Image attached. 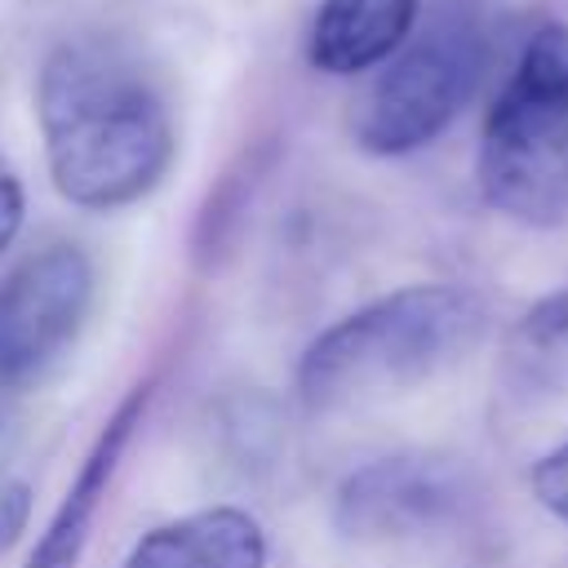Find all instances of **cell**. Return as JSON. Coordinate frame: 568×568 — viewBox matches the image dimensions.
<instances>
[{
	"label": "cell",
	"instance_id": "6da1fadb",
	"mask_svg": "<svg viewBox=\"0 0 568 568\" xmlns=\"http://www.w3.org/2000/svg\"><path fill=\"white\" fill-rule=\"evenodd\" d=\"M53 186L80 209H120L173 164V115L151 71L111 40L58 44L36 84Z\"/></svg>",
	"mask_w": 568,
	"mask_h": 568
},
{
	"label": "cell",
	"instance_id": "7a4b0ae2",
	"mask_svg": "<svg viewBox=\"0 0 568 568\" xmlns=\"http://www.w3.org/2000/svg\"><path fill=\"white\" fill-rule=\"evenodd\" d=\"M488 311L470 288L413 284L324 328L302 364L297 390L315 413L417 386L457 364L484 337Z\"/></svg>",
	"mask_w": 568,
	"mask_h": 568
},
{
	"label": "cell",
	"instance_id": "3957f363",
	"mask_svg": "<svg viewBox=\"0 0 568 568\" xmlns=\"http://www.w3.org/2000/svg\"><path fill=\"white\" fill-rule=\"evenodd\" d=\"M479 191L515 222L568 226V27H537L497 93L479 138Z\"/></svg>",
	"mask_w": 568,
	"mask_h": 568
},
{
	"label": "cell",
	"instance_id": "277c9868",
	"mask_svg": "<svg viewBox=\"0 0 568 568\" xmlns=\"http://www.w3.org/2000/svg\"><path fill=\"white\" fill-rule=\"evenodd\" d=\"M484 71V31L470 9L444 4L373 75L351 111V133L373 155H408L435 142L466 106Z\"/></svg>",
	"mask_w": 568,
	"mask_h": 568
},
{
	"label": "cell",
	"instance_id": "5b68a950",
	"mask_svg": "<svg viewBox=\"0 0 568 568\" xmlns=\"http://www.w3.org/2000/svg\"><path fill=\"white\" fill-rule=\"evenodd\" d=\"M93 306V262L75 244H49L0 280V390L40 386L80 337Z\"/></svg>",
	"mask_w": 568,
	"mask_h": 568
},
{
	"label": "cell",
	"instance_id": "8992f818",
	"mask_svg": "<svg viewBox=\"0 0 568 568\" xmlns=\"http://www.w3.org/2000/svg\"><path fill=\"white\" fill-rule=\"evenodd\" d=\"M457 506V479L439 462L386 457L364 466L342 488V524L359 537H395L444 519Z\"/></svg>",
	"mask_w": 568,
	"mask_h": 568
},
{
	"label": "cell",
	"instance_id": "52a82bcc",
	"mask_svg": "<svg viewBox=\"0 0 568 568\" xmlns=\"http://www.w3.org/2000/svg\"><path fill=\"white\" fill-rule=\"evenodd\" d=\"M422 0H320L311 22V67L359 75L382 67L417 27Z\"/></svg>",
	"mask_w": 568,
	"mask_h": 568
},
{
	"label": "cell",
	"instance_id": "ba28073f",
	"mask_svg": "<svg viewBox=\"0 0 568 568\" xmlns=\"http://www.w3.org/2000/svg\"><path fill=\"white\" fill-rule=\"evenodd\" d=\"M266 537L248 510L213 506L151 528L124 568H262Z\"/></svg>",
	"mask_w": 568,
	"mask_h": 568
},
{
	"label": "cell",
	"instance_id": "9c48e42d",
	"mask_svg": "<svg viewBox=\"0 0 568 568\" xmlns=\"http://www.w3.org/2000/svg\"><path fill=\"white\" fill-rule=\"evenodd\" d=\"M138 408H142V395H133V399L111 417V426L102 430L98 448L89 453L80 479L71 484L67 501L58 506V515H53L49 532L40 537V546H36V555H31L27 568H75L80 546H84V537H89L93 506H98V497H102V488H106V479H111V470H115V457H120V448H124V439H129V430H133Z\"/></svg>",
	"mask_w": 568,
	"mask_h": 568
},
{
	"label": "cell",
	"instance_id": "30bf717a",
	"mask_svg": "<svg viewBox=\"0 0 568 568\" xmlns=\"http://www.w3.org/2000/svg\"><path fill=\"white\" fill-rule=\"evenodd\" d=\"M515 355L524 368L550 382H568V293L537 302L515 328Z\"/></svg>",
	"mask_w": 568,
	"mask_h": 568
},
{
	"label": "cell",
	"instance_id": "8fae6325",
	"mask_svg": "<svg viewBox=\"0 0 568 568\" xmlns=\"http://www.w3.org/2000/svg\"><path fill=\"white\" fill-rule=\"evenodd\" d=\"M532 493L555 519L568 524V444H559L532 466Z\"/></svg>",
	"mask_w": 568,
	"mask_h": 568
},
{
	"label": "cell",
	"instance_id": "7c38bea8",
	"mask_svg": "<svg viewBox=\"0 0 568 568\" xmlns=\"http://www.w3.org/2000/svg\"><path fill=\"white\" fill-rule=\"evenodd\" d=\"M31 519V488L22 479H0V555L22 537Z\"/></svg>",
	"mask_w": 568,
	"mask_h": 568
},
{
	"label": "cell",
	"instance_id": "4fadbf2b",
	"mask_svg": "<svg viewBox=\"0 0 568 568\" xmlns=\"http://www.w3.org/2000/svg\"><path fill=\"white\" fill-rule=\"evenodd\" d=\"M18 226H22V182L13 178L9 164H0V248H9Z\"/></svg>",
	"mask_w": 568,
	"mask_h": 568
}]
</instances>
